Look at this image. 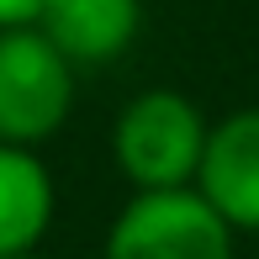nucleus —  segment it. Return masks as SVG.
<instances>
[{
    "label": "nucleus",
    "mask_w": 259,
    "mask_h": 259,
    "mask_svg": "<svg viewBox=\"0 0 259 259\" xmlns=\"http://www.w3.org/2000/svg\"><path fill=\"white\" fill-rule=\"evenodd\" d=\"M211 143L206 111L180 90H143L116 111L111 159L133 191H185L196 185Z\"/></svg>",
    "instance_id": "1"
},
{
    "label": "nucleus",
    "mask_w": 259,
    "mask_h": 259,
    "mask_svg": "<svg viewBox=\"0 0 259 259\" xmlns=\"http://www.w3.org/2000/svg\"><path fill=\"white\" fill-rule=\"evenodd\" d=\"M74 111V64L42 27L0 32V143L37 148Z\"/></svg>",
    "instance_id": "2"
},
{
    "label": "nucleus",
    "mask_w": 259,
    "mask_h": 259,
    "mask_svg": "<svg viewBox=\"0 0 259 259\" xmlns=\"http://www.w3.org/2000/svg\"><path fill=\"white\" fill-rule=\"evenodd\" d=\"M238 233L196 185L133 191L106 228V259H233Z\"/></svg>",
    "instance_id": "3"
},
{
    "label": "nucleus",
    "mask_w": 259,
    "mask_h": 259,
    "mask_svg": "<svg viewBox=\"0 0 259 259\" xmlns=\"http://www.w3.org/2000/svg\"><path fill=\"white\" fill-rule=\"evenodd\" d=\"M196 191L222 211L233 233H259V106H243L211 122Z\"/></svg>",
    "instance_id": "4"
},
{
    "label": "nucleus",
    "mask_w": 259,
    "mask_h": 259,
    "mask_svg": "<svg viewBox=\"0 0 259 259\" xmlns=\"http://www.w3.org/2000/svg\"><path fill=\"white\" fill-rule=\"evenodd\" d=\"M37 27L74 69L111 64L143 32V0H42Z\"/></svg>",
    "instance_id": "5"
},
{
    "label": "nucleus",
    "mask_w": 259,
    "mask_h": 259,
    "mask_svg": "<svg viewBox=\"0 0 259 259\" xmlns=\"http://www.w3.org/2000/svg\"><path fill=\"white\" fill-rule=\"evenodd\" d=\"M53 175L37 148L0 143V259H27L53 228Z\"/></svg>",
    "instance_id": "6"
},
{
    "label": "nucleus",
    "mask_w": 259,
    "mask_h": 259,
    "mask_svg": "<svg viewBox=\"0 0 259 259\" xmlns=\"http://www.w3.org/2000/svg\"><path fill=\"white\" fill-rule=\"evenodd\" d=\"M37 16H42V0H0V32L37 27Z\"/></svg>",
    "instance_id": "7"
},
{
    "label": "nucleus",
    "mask_w": 259,
    "mask_h": 259,
    "mask_svg": "<svg viewBox=\"0 0 259 259\" xmlns=\"http://www.w3.org/2000/svg\"><path fill=\"white\" fill-rule=\"evenodd\" d=\"M27 259H42V254H27Z\"/></svg>",
    "instance_id": "8"
}]
</instances>
